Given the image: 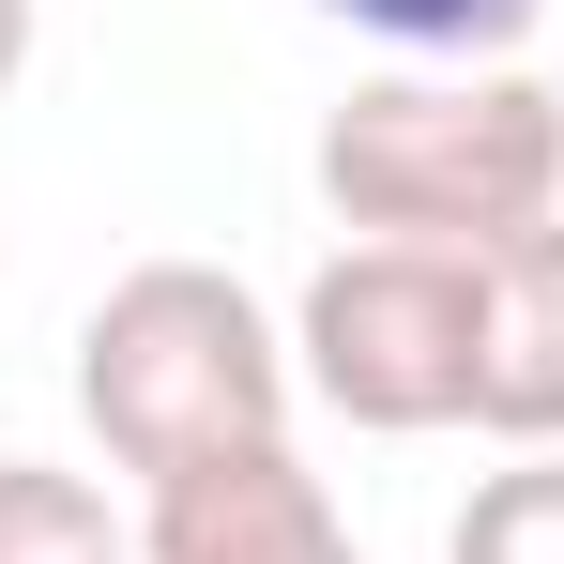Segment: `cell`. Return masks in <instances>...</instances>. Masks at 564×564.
I'll return each instance as SVG.
<instances>
[{"instance_id":"1","label":"cell","mask_w":564,"mask_h":564,"mask_svg":"<svg viewBox=\"0 0 564 564\" xmlns=\"http://www.w3.org/2000/svg\"><path fill=\"white\" fill-rule=\"evenodd\" d=\"M321 198L351 245H443V260H503L519 229L564 214V93L519 62H458V77H367L321 122Z\"/></svg>"},{"instance_id":"2","label":"cell","mask_w":564,"mask_h":564,"mask_svg":"<svg viewBox=\"0 0 564 564\" xmlns=\"http://www.w3.org/2000/svg\"><path fill=\"white\" fill-rule=\"evenodd\" d=\"M290 397L305 367H290L275 305L214 260H138L77 321V412H93L107 473H138V488L229 458V443H290Z\"/></svg>"},{"instance_id":"3","label":"cell","mask_w":564,"mask_h":564,"mask_svg":"<svg viewBox=\"0 0 564 564\" xmlns=\"http://www.w3.org/2000/svg\"><path fill=\"white\" fill-rule=\"evenodd\" d=\"M473 336H488V260L443 245H336L290 305V367L336 427H473Z\"/></svg>"},{"instance_id":"4","label":"cell","mask_w":564,"mask_h":564,"mask_svg":"<svg viewBox=\"0 0 564 564\" xmlns=\"http://www.w3.org/2000/svg\"><path fill=\"white\" fill-rule=\"evenodd\" d=\"M138 564H367V550L290 443H229V458L138 488Z\"/></svg>"},{"instance_id":"5","label":"cell","mask_w":564,"mask_h":564,"mask_svg":"<svg viewBox=\"0 0 564 564\" xmlns=\"http://www.w3.org/2000/svg\"><path fill=\"white\" fill-rule=\"evenodd\" d=\"M473 427H488L503 458L564 443V214H550V229H519V245L488 260V336H473Z\"/></svg>"},{"instance_id":"6","label":"cell","mask_w":564,"mask_h":564,"mask_svg":"<svg viewBox=\"0 0 564 564\" xmlns=\"http://www.w3.org/2000/svg\"><path fill=\"white\" fill-rule=\"evenodd\" d=\"M0 564H138V519L62 458H0Z\"/></svg>"},{"instance_id":"7","label":"cell","mask_w":564,"mask_h":564,"mask_svg":"<svg viewBox=\"0 0 564 564\" xmlns=\"http://www.w3.org/2000/svg\"><path fill=\"white\" fill-rule=\"evenodd\" d=\"M443 564H564V443H534V458L473 473L458 534H443Z\"/></svg>"},{"instance_id":"8","label":"cell","mask_w":564,"mask_h":564,"mask_svg":"<svg viewBox=\"0 0 564 564\" xmlns=\"http://www.w3.org/2000/svg\"><path fill=\"white\" fill-rule=\"evenodd\" d=\"M336 31H367V46H412V62H503L550 0H321Z\"/></svg>"},{"instance_id":"9","label":"cell","mask_w":564,"mask_h":564,"mask_svg":"<svg viewBox=\"0 0 564 564\" xmlns=\"http://www.w3.org/2000/svg\"><path fill=\"white\" fill-rule=\"evenodd\" d=\"M15 62H31V0H0V93H15Z\"/></svg>"},{"instance_id":"10","label":"cell","mask_w":564,"mask_h":564,"mask_svg":"<svg viewBox=\"0 0 564 564\" xmlns=\"http://www.w3.org/2000/svg\"><path fill=\"white\" fill-rule=\"evenodd\" d=\"M550 93H564V77H550Z\"/></svg>"}]
</instances>
